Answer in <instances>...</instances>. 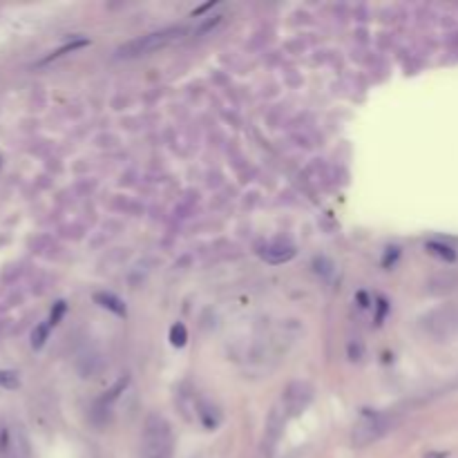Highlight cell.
<instances>
[{
  "mask_svg": "<svg viewBox=\"0 0 458 458\" xmlns=\"http://www.w3.org/2000/svg\"><path fill=\"white\" fill-rule=\"evenodd\" d=\"M186 340H188L186 327H183L181 322H177L173 329H170V342H173L175 347H183V345H186Z\"/></svg>",
  "mask_w": 458,
  "mask_h": 458,
  "instance_id": "cell-7",
  "label": "cell"
},
{
  "mask_svg": "<svg viewBox=\"0 0 458 458\" xmlns=\"http://www.w3.org/2000/svg\"><path fill=\"white\" fill-rule=\"evenodd\" d=\"M179 34H181L179 27H168V29H162V31L145 34V36H139V38L121 45V48L117 50V56L123 61L141 59V56H148V54L166 48V45H170L175 38H179Z\"/></svg>",
  "mask_w": 458,
  "mask_h": 458,
  "instance_id": "cell-3",
  "label": "cell"
},
{
  "mask_svg": "<svg viewBox=\"0 0 458 458\" xmlns=\"http://www.w3.org/2000/svg\"><path fill=\"white\" fill-rule=\"evenodd\" d=\"M262 257H264L269 264H284V262L295 257V248L284 242H273L262 250Z\"/></svg>",
  "mask_w": 458,
  "mask_h": 458,
  "instance_id": "cell-5",
  "label": "cell"
},
{
  "mask_svg": "<svg viewBox=\"0 0 458 458\" xmlns=\"http://www.w3.org/2000/svg\"><path fill=\"white\" fill-rule=\"evenodd\" d=\"M311 400H313V387L302 380L291 382L282 394V405L289 416H297L300 411H304Z\"/></svg>",
  "mask_w": 458,
  "mask_h": 458,
  "instance_id": "cell-4",
  "label": "cell"
},
{
  "mask_svg": "<svg viewBox=\"0 0 458 458\" xmlns=\"http://www.w3.org/2000/svg\"><path fill=\"white\" fill-rule=\"evenodd\" d=\"M427 248H429V253L438 255V257L448 259V262L456 259V253H454V250H452L450 246H443V244H427Z\"/></svg>",
  "mask_w": 458,
  "mask_h": 458,
  "instance_id": "cell-9",
  "label": "cell"
},
{
  "mask_svg": "<svg viewBox=\"0 0 458 458\" xmlns=\"http://www.w3.org/2000/svg\"><path fill=\"white\" fill-rule=\"evenodd\" d=\"M458 289V275H438L429 282V293H436V295H445V293H452Z\"/></svg>",
  "mask_w": 458,
  "mask_h": 458,
  "instance_id": "cell-6",
  "label": "cell"
},
{
  "mask_svg": "<svg viewBox=\"0 0 458 458\" xmlns=\"http://www.w3.org/2000/svg\"><path fill=\"white\" fill-rule=\"evenodd\" d=\"M0 387H3V389H16L18 387V375L14 371H0Z\"/></svg>",
  "mask_w": 458,
  "mask_h": 458,
  "instance_id": "cell-10",
  "label": "cell"
},
{
  "mask_svg": "<svg viewBox=\"0 0 458 458\" xmlns=\"http://www.w3.org/2000/svg\"><path fill=\"white\" fill-rule=\"evenodd\" d=\"M45 338H48V327H38L31 336V345L34 349H41L45 345Z\"/></svg>",
  "mask_w": 458,
  "mask_h": 458,
  "instance_id": "cell-11",
  "label": "cell"
},
{
  "mask_svg": "<svg viewBox=\"0 0 458 458\" xmlns=\"http://www.w3.org/2000/svg\"><path fill=\"white\" fill-rule=\"evenodd\" d=\"M96 300H99V302H103L101 306H108L110 311H114V313H119V315H121V313H125L123 304L117 300V297H112V295H101V293H99V295H96Z\"/></svg>",
  "mask_w": 458,
  "mask_h": 458,
  "instance_id": "cell-8",
  "label": "cell"
},
{
  "mask_svg": "<svg viewBox=\"0 0 458 458\" xmlns=\"http://www.w3.org/2000/svg\"><path fill=\"white\" fill-rule=\"evenodd\" d=\"M400 425V416L396 411H375V414H364L356 427L351 431V445L353 448H369V445L385 438Z\"/></svg>",
  "mask_w": 458,
  "mask_h": 458,
  "instance_id": "cell-1",
  "label": "cell"
},
{
  "mask_svg": "<svg viewBox=\"0 0 458 458\" xmlns=\"http://www.w3.org/2000/svg\"><path fill=\"white\" fill-rule=\"evenodd\" d=\"M429 458H445V454H431Z\"/></svg>",
  "mask_w": 458,
  "mask_h": 458,
  "instance_id": "cell-12",
  "label": "cell"
},
{
  "mask_svg": "<svg viewBox=\"0 0 458 458\" xmlns=\"http://www.w3.org/2000/svg\"><path fill=\"white\" fill-rule=\"evenodd\" d=\"M173 429L159 414H150L143 427V458H173Z\"/></svg>",
  "mask_w": 458,
  "mask_h": 458,
  "instance_id": "cell-2",
  "label": "cell"
}]
</instances>
